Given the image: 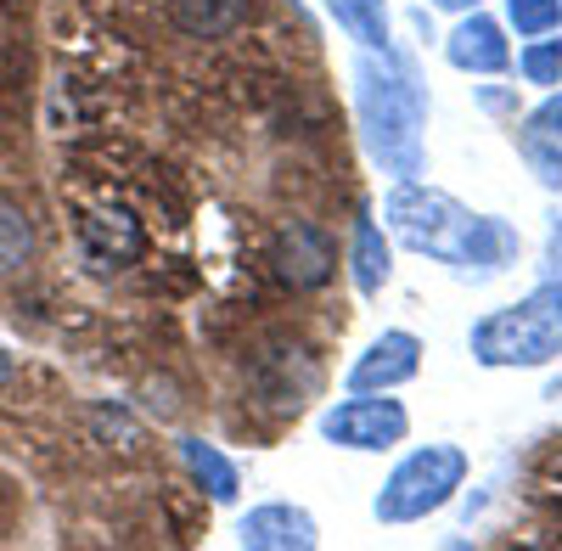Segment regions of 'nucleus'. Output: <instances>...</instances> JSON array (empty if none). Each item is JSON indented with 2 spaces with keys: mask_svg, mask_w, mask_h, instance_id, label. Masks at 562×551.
<instances>
[{
  "mask_svg": "<svg viewBox=\"0 0 562 551\" xmlns=\"http://www.w3.org/2000/svg\"><path fill=\"white\" fill-rule=\"evenodd\" d=\"M518 68H524L529 85H557L562 79V40H535L518 57Z\"/></svg>",
  "mask_w": 562,
  "mask_h": 551,
  "instance_id": "nucleus-17",
  "label": "nucleus"
},
{
  "mask_svg": "<svg viewBox=\"0 0 562 551\" xmlns=\"http://www.w3.org/2000/svg\"><path fill=\"white\" fill-rule=\"evenodd\" d=\"M243 546L248 551H310L315 546V518L288 501H270L243 518Z\"/></svg>",
  "mask_w": 562,
  "mask_h": 551,
  "instance_id": "nucleus-9",
  "label": "nucleus"
},
{
  "mask_svg": "<svg viewBox=\"0 0 562 551\" xmlns=\"http://www.w3.org/2000/svg\"><path fill=\"white\" fill-rule=\"evenodd\" d=\"M506 18H512L518 34L540 40V34H551L562 23V0H506Z\"/></svg>",
  "mask_w": 562,
  "mask_h": 551,
  "instance_id": "nucleus-16",
  "label": "nucleus"
},
{
  "mask_svg": "<svg viewBox=\"0 0 562 551\" xmlns=\"http://www.w3.org/2000/svg\"><path fill=\"white\" fill-rule=\"evenodd\" d=\"M529 142H546V147H562V97H551V102H540V113L529 119Z\"/></svg>",
  "mask_w": 562,
  "mask_h": 551,
  "instance_id": "nucleus-18",
  "label": "nucleus"
},
{
  "mask_svg": "<svg viewBox=\"0 0 562 551\" xmlns=\"http://www.w3.org/2000/svg\"><path fill=\"white\" fill-rule=\"evenodd\" d=\"M524 153H529V164H535V175L546 180V187L562 192V147H546V142H529L524 135Z\"/></svg>",
  "mask_w": 562,
  "mask_h": 551,
  "instance_id": "nucleus-19",
  "label": "nucleus"
},
{
  "mask_svg": "<svg viewBox=\"0 0 562 551\" xmlns=\"http://www.w3.org/2000/svg\"><path fill=\"white\" fill-rule=\"evenodd\" d=\"M254 12V0H169V23L192 40H225Z\"/></svg>",
  "mask_w": 562,
  "mask_h": 551,
  "instance_id": "nucleus-11",
  "label": "nucleus"
},
{
  "mask_svg": "<svg viewBox=\"0 0 562 551\" xmlns=\"http://www.w3.org/2000/svg\"><path fill=\"white\" fill-rule=\"evenodd\" d=\"M434 7H445V12H473L479 0H434Z\"/></svg>",
  "mask_w": 562,
  "mask_h": 551,
  "instance_id": "nucleus-21",
  "label": "nucleus"
},
{
  "mask_svg": "<svg viewBox=\"0 0 562 551\" xmlns=\"http://www.w3.org/2000/svg\"><path fill=\"white\" fill-rule=\"evenodd\" d=\"M473 355L484 366H546L562 355V282H540L524 304L495 310L473 327Z\"/></svg>",
  "mask_w": 562,
  "mask_h": 551,
  "instance_id": "nucleus-3",
  "label": "nucleus"
},
{
  "mask_svg": "<svg viewBox=\"0 0 562 551\" xmlns=\"http://www.w3.org/2000/svg\"><path fill=\"white\" fill-rule=\"evenodd\" d=\"M467 479V450L456 445H428V450H411L405 462L389 473L383 495H378V513L383 524H416V518H428L439 513L445 501L461 490Z\"/></svg>",
  "mask_w": 562,
  "mask_h": 551,
  "instance_id": "nucleus-4",
  "label": "nucleus"
},
{
  "mask_svg": "<svg viewBox=\"0 0 562 551\" xmlns=\"http://www.w3.org/2000/svg\"><path fill=\"white\" fill-rule=\"evenodd\" d=\"M551 265H557L551 282H562V220H557V232H551Z\"/></svg>",
  "mask_w": 562,
  "mask_h": 551,
  "instance_id": "nucleus-20",
  "label": "nucleus"
},
{
  "mask_svg": "<svg viewBox=\"0 0 562 551\" xmlns=\"http://www.w3.org/2000/svg\"><path fill=\"white\" fill-rule=\"evenodd\" d=\"M29 259H34V220L23 203L0 198V282H12Z\"/></svg>",
  "mask_w": 562,
  "mask_h": 551,
  "instance_id": "nucleus-14",
  "label": "nucleus"
},
{
  "mask_svg": "<svg viewBox=\"0 0 562 551\" xmlns=\"http://www.w3.org/2000/svg\"><path fill=\"white\" fill-rule=\"evenodd\" d=\"M383 220L389 232L428 254V259H445V265H479V270H501L512 254H518V232L490 214H473L461 209L450 192H434V187H416V180H400L383 203Z\"/></svg>",
  "mask_w": 562,
  "mask_h": 551,
  "instance_id": "nucleus-1",
  "label": "nucleus"
},
{
  "mask_svg": "<svg viewBox=\"0 0 562 551\" xmlns=\"http://www.w3.org/2000/svg\"><path fill=\"white\" fill-rule=\"evenodd\" d=\"M79 248H85L90 270H124V265L140 259L147 232H140V220L124 203H97V209H85V220H79Z\"/></svg>",
  "mask_w": 562,
  "mask_h": 551,
  "instance_id": "nucleus-7",
  "label": "nucleus"
},
{
  "mask_svg": "<svg viewBox=\"0 0 562 551\" xmlns=\"http://www.w3.org/2000/svg\"><path fill=\"white\" fill-rule=\"evenodd\" d=\"M326 12L338 18V29L349 40H360L366 52L389 45V0H326Z\"/></svg>",
  "mask_w": 562,
  "mask_h": 551,
  "instance_id": "nucleus-13",
  "label": "nucleus"
},
{
  "mask_svg": "<svg viewBox=\"0 0 562 551\" xmlns=\"http://www.w3.org/2000/svg\"><path fill=\"white\" fill-rule=\"evenodd\" d=\"M270 265H276V276H281L288 288H299V293H315V288H326V282H333V270H338V243L326 237L321 225H310V220H293V225H281V232H276Z\"/></svg>",
  "mask_w": 562,
  "mask_h": 551,
  "instance_id": "nucleus-6",
  "label": "nucleus"
},
{
  "mask_svg": "<svg viewBox=\"0 0 562 551\" xmlns=\"http://www.w3.org/2000/svg\"><path fill=\"white\" fill-rule=\"evenodd\" d=\"M349 270H355V288L360 293H383L389 270H394V254H389V237L378 232L371 220L355 225V248H349Z\"/></svg>",
  "mask_w": 562,
  "mask_h": 551,
  "instance_id": "nucleus-12",
  "label": "nucleus"
},
{
  "mask_svg": "<svg viewBox=\"0 0 562 551\" xmlns=\"http://www.w3.org/2000/svg\"><path fill=\"white\" fill-rule=\"evenodd\" d=\"M416 366H422V344L411 333H383L378 344H371L360 360H355V372H349V389L355 394H378V389H400L416 378Z\"/></svg>",
  "mask_w": 562,
  "mask_h": 551,
  "instance_id": "nucleus-8",
  "label": "nucleus"
},
{
  "mask_svg": "<svg viewBox=\"0 0 562 551\" xmlns=\"http://www.w3.org/2000/svg\"><path fill=\"white\" fill-rule=\"evenodd\" d=\"M445 52H450V63H456V68H467V74H501V68L512 63L501 23H495V18H484L479 7H473V18H467V23L450 34Z\"/></svg>",
  "mask_w": 562,
  "mask_h": 551,
  "instance_id": "nucleus-10",
  "label": "nucleus"
},
{
  "mask_svg": "<svg viewBox=\"0 0 562 551\" xmlns=\"http://www.w3.org/2000/svg\"><path fill=\"white\" fill-rule=\"evenodd\" d=\"M180 456H186V468H192V479L209 490V501H231V495H237V468H231L209 439H186Z\"/></svg>",
  "mask_w": 562,
  "mask_h": 551,
  "instance_id": "nucleus-15",
  "label": "nucleus"
},
{
  "mask_svg": "<svg viewBox=\"0 0 562 551\" xmlns=\"http://www.w3.org/2000/svg\"><path fill=\"white\" fill-rule=\"evenodd\" d=\"M405 428L411 417L400 400H344L321 417V434L344 450H389L405 439Z\"/></svg>",
  "mask_w": 562,
  "mask_h": 551,
  "instance_id": "nucleus-5",
  "label": "nucleus"
},
{
  "mask_svg": "<svg viewBox=\"0 0 562 551\" xmlns=\"http://www.w3.org/2000/svg\"><path fill=\"white\" fill-rule=\"evenodd\" d=\"M355 113H360L371 158L400 180H416L422 175V124H428V102H422V85H416L411 63H400L389 45H383V57L366 52L355 63Z\"/></svg>",
  "mask_w": 562,
  "mask_h": 551,
  "instance_id": "nucleus-2",
  "label": "nucleus"
}]
</instances>
